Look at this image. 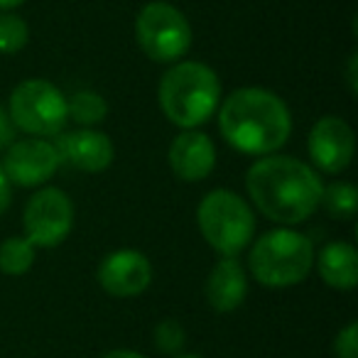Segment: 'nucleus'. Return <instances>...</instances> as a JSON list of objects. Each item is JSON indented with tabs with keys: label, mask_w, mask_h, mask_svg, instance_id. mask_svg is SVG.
I'll list each match as a JSON object with an SVG mask.
<instances>
[{
	"label": "nucleus",
	"mask_w": 358,
	"mask_h": 358,
	"mask_svg": "<svg viewBox=\"0 0 358 358\" xmlns=\"http://www.w3.org/2000/svg\"><path fill=\"white\" fill-rule=\"evenodd\" d=\"M245 187L260 214L285 226L307 221L322 204L324 189L309 164L285 155L258 159L245 174Z\"/></svg>",
	"instance_id": "nucleus-1"
},
{
	"label": "nucleus",
	"mask_w": 358,
	"mask_h": 358,
	"mask_svg": "<svg viewBox=\"0 0 358 358\" xmlns=\"http://www.w3.org/2000/svg\"><path fill=\"white\" fill-rule=\"evenodd\" d=\"M219 130L234 150L245 155H270L287 143L292 115L280 96L265 89H238L221 103Z\"/></svg>",
	"instance_id": "nucleus-2"
},
{
	"label": "nucleus",
	"mask_w": 358,
	"mask_h": 358,
	"mask_svg": "<svg viewBox=\"0 0 358 358\" xmlns=\"http://www.w3.org/2000/svg\"><path fill=\"white\" fill-rule=\"evenodd\" d=\"M159 108L177 128L194 130L219 110L221 81L201 62H179L159 81Z\"/></svg>",
	"instance_id": "nucleus-3"
},
{
	"label": "nucleus",
	"mask_w": 358,
	"mask_h": 358,
	"mask_svg": "<svg viewBox=\"0 0 358 358\" xmlns=\"http://www.w3.org/2000/svg\"><path fill=\"white\" fill-rule=\"evenodd\" d=\"M314 265V245L292 229L263 234L250 250L248 268L265 287H292L302 282Z\"/></svg>",
	"instance_id": "nucleus-4"
},
{
	"label": "nucleus",
	"mask_w": 358,
	"mask_h": 358,
	"mask_svg": "<svg viewBox=\"0 0 358 358\" xmlns=\"http://www.w3.org/2000/svg\"><path fill=\"white\" fill-rule=\"evenodd\" d=\"M196 221L206 243L224 258H236L255 236L253 211L231 189L209 192L196 209Z\"/></svg>",
	"instance_id": "nucleus-5"
},
{
	"label": "nucleus",
	"mask_w": 358,
	"mask_h": 358,
	"mask_svg": "<svg viewBox=\"0 0 358 358\" xmlns=\"http://www.w3.org/2000/svg\"><path fill=\"white\" fill-rule=\"evenodd\" d=\"M135 40L140 50L157 64H172L182 59L192 47V27L182 10L169 3L155 0L138 13Z\"/></svg>",
	"instance_id": "nucleus-6"
},
{
	"label": "nucleus",
	"mask_w": 358,
	"mask_h": 358,
	"mask_svg": "<svg viewBox=\"0 0 358 358\" xmlns=\"http://www.w3.org/2000/svg\"><path fill=\"white\" fill-rule=\"evenodd\" d=\"M8 115L17 130H25L32 138L59 135L69 120L64 94L45 79H27L17 84L10 96Z\"/></svg>",
	"instance_id": "nucleus-7"
},
{
	"label": "nucleus",
	"mask_w": 358,
	"mask_h": 358,
	"mask_svg": "<svg viewBox=\"0 0 358 358\" xmlns=\"http://www.w3.org/2000/svg\"><path fill=\"white\" fill-rule=\"evenodd\" d=\"M22 224H25V238L35 248H57L64 243L74 226L71 199L57 187H45L27 201Z\"/></svg>",
	"instance_id": "nucleus-8"
},
{
	"label": "nucleus",
	"mask_w": 358,
	"mask_h": 358,
	"mask_svg": "<svg viewBox=\"0 0 358 358\" xmlns=\"http://www.w3.org/2000/svg\"><path fill=\"white\" fill-rule=\"evenodd\" d=\"M62 157L57 152L55 143H47L42 138L15 140L6 152V169L10 185L17 187H40L47 179L57 174Z\"/></svg>",
	"instance_id": "nucleus-9"
},
{
	"label": "nucleus",
	"mask_w": 358,
	"mask_h": 358,
	"mask_svg": "<svg viewBox=\"0 0 358 358\" xmlns=\"http://www.w3.org/2000/svg\"><path fill=\"white\" fill-rule=\"evenodd\" d=\"M309 157L322 172L338 174L351 164L356 152V135L338 115H324L309 130Z\"/></svg>",
	"instance_id": "nucleus-10"
},
{
	"label": "nucleus",
	"mask_w": 358,
	"mask_h": 358,
	"mask_svg": "<svg viewBox=\"0 0 358 358\" xmlns=\"http://www.w3.org/2000/svg\"><path fill=\"white\" fill-rule=\"evenodd\" d=\"M152 282V265L140 250H115L99 265V285L113 297H138Z\"/></svg>",
	"instance_id": "nucleus-11"
},
{
	"label": "nucleus",
	"mask_w": 358,
	"mask_h": 358,
	"mask_svg": "<svg viewBox=\"0 0 358 358\" xmlns=\"http://www.w3.org/2000/svg\"><path fill=\"white\" fill-rule=\"evenodd\" d=\"M62 162L81 169V172H103L113 162V143L106 133L91 128L59 133L55 143Z\"/></svg>",
	"instance_id": "nucleus-12"
},
{
	"label": "nucleus",
	"mask_w": 358,
	"mask_h": 358,
	"mask_svg": "<svg viewBox=\"0 0 358 358\" xmlns=\"http://www.w3.org/2000/svg\"><path fill=\"white\" fill-rule=\"evenodd\" d=\"M216 164V148L209 135L199 130H185L169 145V167L182 182H201Z\"/></svg>",
	"instance_id": "nucleus-13"
},
{
	"label": "nucleus",
	"mask_w": 358,
	"mask_h": 358,
	"mask_svg": "<svg viewBox=\"0 0 358 358\" xmlns=\"http://www.w3.org/2000/svg\"><path fill=\"white\" fill-rule=\"evenodd\" d=\"M248 278L236 258H221L206 280V299L216 312H234L243 304Z\"/></svg>",
	"instance_id": "nucleus-14"
},
{
	"label": "nucleus",
	"mask_w": 358,
	"mask_h": 358,
	"mask_svg": "<svg viewBox=\"0 0 358 358\" xmlns=\"http://www.w3.org/2000/svg\"><path fill=\"white\" fill-rule=\"evenodd\" d=\"M319 275L334 289H353L358 285V253L351 243L334 241L319 253Z\"/></svg>",
	"instance_id": "nucleus-15"
},
{
	"label": "nucleus",
	"mask_w": 358,
	"mask_h": 358,
	"mask_svg": "<svg viewBox=\"0 0 358 358\" xmlns=\"http://www.w3.org/2000/svg\"><path fill=\"white\" fill-rule=\"evenodd\" d=\"M37 248L25 236H13V238L0 243V273L6 275H25L35 265Z\"/></svg>",
	"instance_id": "nucleus-16"
},
{
	"label": "nucleus",
	"mask_w": 358,
	"mask_h": 358,
	"mask_svg": "<svg viewBox=\"0 0 358 358\" xmlns=\"http://www.w3.org/2000/svg\"><path fill=\"white\" fill-rule=\"evenodd\" d=\"M106 113H108V106H106L103 96L96 94V91H76L71 99H66V115L81 123L84 128L101 123Z\"/></svg>",
	"instance_id": "nucleus-17"
},
{
	"label": "nucleus",
	"mask_w": 358,
	"mask_h": 358,
	"mask_svg": "<svg viewBox=\"0 0 358 358\" xmlns=\"http://www.w3.org/2000/svg\"><path fill=\"white\" fill-rule=\"evenodd\" d=\"M322 206L329 211V216L338 221H351L356 219L358 211V192L353 185L346 182H336L322 189Z\"/></svg>",
	"instance_id": "nucleus-18"
},
{
	"label": "nucleus",
	"mask_w": 358,
	"mask_h": 358,
	"mask_svg": "<svg viewBox=\"0 0 358 358\" xmlns=\"http://www.w3.org/2000/svg\"><path fill=\"white\" fill-rule=\"evenodd\" d=\"M27 40H30L27 22L13 13H0V52L15 55V52L25 50Z\"/></svg>",
	"instance_id": "nucleus-19"
},
{
	"label": "nucleus",
	"mask_w": 358,
	"mask_h": 358,
	"mask_svg": "<svg viewBox=\"0 0 358 358\" xmlns=\"http://www.w3.org/2000/svg\"><path fill=\"white\" fill-rule=\"evenodd\" d=\"M155 343L159 351L164 353H177L185 343V329L179 327L177 322H162L155 329Z\"/></svg>",
	"instance_id": "nucleus-20"
},
{
	"label": "nucleus",
	"mask_w": 358,
	"mask_h": 358,
	"mask_svg": "<svg viewBox=\"0 0 358 358\" xmlns=\"http://www.w3.org/2000/svg\"><path fill=\"white\" fill-rule=\"evenodd\" d=\"M334 353L336 358H358V324L351 322L346 329L336 334L334 338Z\"/></svg>",
	"instance_id": "nucleus-21"
},
{
	"label": "nucleus",
	"mask_w": 358,
	"mask_h": 358,
	"mask_svg": "<svg viewBox=\"0 0 358 358\" xmlns=\"http://www.w3.org/2000/svg\"><path fill=\"white\" fill-rule=\"evenodd\" d=\"M15 125H13L10 115L0 108V150H8L13 143H15Z\"/></svg>",
	"instance_id": "nucleus-22"
},
{
	"label": "nucleus",
	"mask_w": 358,
	"mask_h": 358,
	"mask_svg": "<svg viewBox=\"0 0 358 358\" xmlns=\"http://www.w3.org/2000/svg\"><path fill=\"white\" fill-rule=\"evenodd\" d=\"M10 179H8L6 169L0 164V214H6V209L10 206Z\"/></svg>",
	"instance_id": "nucleus-23"
},
{
	"label": "nucleus",
	"mask_w": 358,
	"mask_h": 358,
	"mask_svg": "<svg viewBox=\"0 0 358 358\" xmlns=\"http://www.w3.org/2000/svg\"><path fill=\"white\" fill-rule=\"evenodd\" d=\"M356 66H358V55H351V59H348V89H351V94L356 96L358 94V76H356Z\"/></svg>",
	"instance_id": "nucleus-24"
},
{
	"label": "nucleus",
	"mask_w": 358,
	"mask_h": 358,
	"mask_svg": "<svg viewBox=\"0 0 358 358\" xmlns=\"http://www.w3.org/2000/svg\"><path fill=\"white\" fill-rule=\"evenodd\" d=\"M101 358H145V356H140V353H135V351H128V348H115V351H108Z\"/></svg>",
	"instance_id": "nucleus-25"
},
{
	"label": "nucleus",
	"mask_w": 358,
	"mask_h": 358,
	"mask_svg": "<svg viewBox=\"0 0 358 358\" xmlns=\"http://www.w3.org/2000/svg\"><path fill=\"white\" fill-rule=\"evenodd\" d=\"M25 0H0V10H13V8H20Z\"/></svg>",
	"instance_id": "nucleus-26"
},
{
	"label": "nucleus",
	"mask_w": 358,
	"mask_h": 358,
	"mask_svg": "<svg viewBox=\"0 0 358 358\" xmlns=\"http://www.w3.org/2000/svg\"><path fill=\"white\" fill-rule=\"evenodd\" d=\"M179 358H204V356H179Z\"/></svg>",
	"instance_id": "nucleus-27"
}]
</instances>
